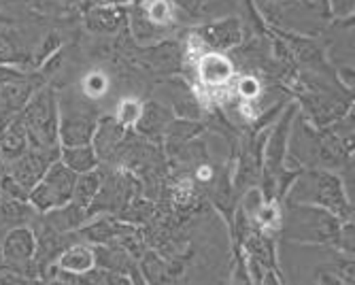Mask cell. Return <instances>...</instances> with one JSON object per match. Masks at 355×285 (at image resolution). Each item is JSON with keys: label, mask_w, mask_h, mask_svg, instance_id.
Here are the masks:
<instances>
[{"label": "cell", "mask_w": 355, "mask_h": 285, "mask_svg": "<svg viewBox=\"0 0 355 285\" xmlns=\"http://www.w3.org/2000/svg\"><path fill=\"white\" fill-rule=\"evenodd\" d=\"M202 132V123L200 121H191V119H173L168 123V128L164 132V139L168 145H187L191 139Z\"/></svg>", "instance_id": "obj_19"}, {"label": "cell", "mask_w": 355, "mask_h": 285, "mask_svg": "<svg viewBox=\"0 0 355 285\" xmlns=\"http://www.w3.org/2000/svg\"><path fill=\"white\" fill-rule=\"evenodd\" d=\"M60 162L71 169L75 175L89 173L98 169V155L92 145H77V147H60Z\"/></svg>", "instance_id": "obj_17"}, {"label": "cell", "mask_w": 355, "mask_h": 285, "mask_svg": "<svg viewBox=\"0 0 355 285\" xmlns=\"http://www.w3.org/2000/svg\"><path fill=\"white\" fill-rule=\"evenodd\" d=\"M145 13L159 28L168 26V21H171V5L166 3V0H153V3L145 9Z\"/></svg>", "instance_id": "obj_25"}, {"label": "cell", "mask_w": 355, "mask_h": 285, "mask_svg": "<svg viewBox=\"0 0 355 285\" xmlns=\"http://www.w3.org/2000/svg\"><path fill=\"white\" fill-rule=\"evenodd\" d=\"M55 160H60V149H55V151L28 149L21 157L13 160L3 173L11 175L26 189V192H30V189L43 179V175L49 169V164L55 162Z\"/></svg>", "instance_id": "obj_8"}, {"label": "cell", "mask_w": 355, "mask_h": 285, "mask_svg": "<svg viewBox=\"0 0 355 285\" xmlns=\"http://www.w3.org/2000/svg\"><path fill=\"white\" fill-rule=\"evenodd\" d=\"M77 175L64 166L60 160L51 162L43 179L28 192V205L37 213H47L71 202Z\"/></svg>", "instance_id": "obj_4"}, {"label": "cell", "mask_w": 355, "mask_h": 285, "mask_svg": "<svg viewBox=\"0 0 355 285\" xmlns=\"http://www.w3.org/2000/svg\"><path fill=\"white\" fill-rule=\"evenodd\" d=\"M17 115L28 135V149H39V151L60 149V141H58L60 103L51 87L37 89L28 101V105Z\"/></svg>", "instance_id": "obj_3"}, {"label": "cell", "mask_w": 355, "mask_h": 285, "mask_svg": "<svg viewBox=\"0 0 355 285\" xmlns=\"http://www.w3.org/2000/svg\"><path fill=\"white\" fill-rule=\"evenodd\" d=\"M283 200L285 205H313L332 213L340 221H353V202L345 192L343 179L332 171H302Z\"/></svg>", "instance_id": "obj_1"}, {"label": "cell", "mask_w": 355, "mask_h": 285, "mask_svg": "<svg viewBox=\"0 0 355 285\" xmlns=\"http://www.w3.org/2000/svg\"><path fill=\"white\" fill-rule=\"evenodd\" d=\"M196 73L202 83L217 87V85L228 83L234 77V64H232V60L225 58L223 53L207 51L196 62Z\"/></svg>", "instance_id": "obj_11"}, {"label": "cell", "mask_w": 355, "mask_h": 285, "mask_svg": "<svg viewBox=\"0 0 355 285\" xmlns=\"http://www.w3.org/2000/svg\"><path fill=\"white\" fill-rule=\"evenodd\" d=\"M103 281L105 285H132L130 275L117 273V270H103Z\"/></svg>", "instance_id": "obj_30"}, {"label": "cell", "mask_w": 355, "mask_h": 285, "mask_svg": "<svg viewBox=\"0 0 355 285\" xmlns=\"http://www.w3.org/2000/svg\"><path fill=\"white\" fill-rule=\"evenodd\" d=\"M94 260L96 268L101 270H117V273H128L137 260L128 251H123L119 245L109 243V245H94Z\"/></svg>", "instance_id": "obj_16"}, {"label": "cell", "mask_w": 355, "mask_h": 285, "mask_svg": "<svg viewBox=\"0 0 355 285\" xmlns=\"http://www.w3.org/2000/svg\"><path fill=\"white\" fill-rule=\"evenodd\" d=\"M141 111H143V105L137 101V98H125L119 103L117 107V113H115V121L119 126H123L125 130H130L137 126L139 117H141Z\"/></svg>", "instance_id": "obj_22"}, {"label": "cell", "mask_w": 355, "mask_h": 285, "mask_svg": "<svg viewBox=\"0 0 355 285\" xmlns=\"http://www.w3.org/2000/svg\"><path fill=\"white\" fill-rule=\"evenodd\" d=\"M109 89V79L103 73H89L83 79V92L89 98H101L105 96V92Z\"/></svg>", "instance_id": "obj_23"}, {"label": "cell", "mask_w": 355, "mask_h": 285, "mask_svg": "<svg viewBox=\"0 0 355 285\" xmlns=\"http://www.w3.org/2000/svg\"><path fill=\"white\" fill-rule=\"evenodd\" d=\"M96 115L85 109H64L60 107V128L58 141L60 147H77V145H92L96 132Z\"/></svg>", "instance_id": "obj_7"}, {"label": "cell", "mask_w": 355, "mask_h": 285, "mask_svg": "<svg viewBox=\"0 0 355 285\" xmlns=\"http://www.w3.org/2000/svg\"><path fill=\"white\" fill-rule=\"evenodd\" d=\"M338 81L343 83V87L347 92H353V69L351 67L338 69Z\"/></svg>", "instance_id": "obj_32"}, {"label": "cell", "mask_w": 355, "mask_h": 285, "mask_svg": "<svg viewBox=\"0 0 355 285\" xmlns=\"http://www.w3.org/2000/svg\"><path fill=\"white\" fill-rule=\"evenodd\" d=\"M43 285H69V283H64V281H60V279H49V281H45Z\"/></svg>", "instance_id": "obj_35"}, {"label": "cell", "mask_w": 355, "mask_h": 285, "mask_svg": "<svg viewBox=\"0 0 355 285\" xmlns=\"http://www.w3.org/2000/svg\"><path fill=\"white\" fill-rule=\"evenodd\" d=\"M105 177L107 175L101 169H94L89 173L77 175L71 202H75V205H79L83 209H89V205L96 200V196H98V192H101V187L105 183Z\"/></svg>", "instance_id": "obj_18"}, {"label": "cell", "mask_w": 355, "mask_h": 285, "mask_svg": "<svg viewBox=\"0 0 355 285\" xmlns=\"http://www.w3.org/2000/svg\"><path fill=\"white\" fill-rule=\"evenodd\" d=\"M355 0H330V15L336 19H345L353 15Z\"/></svg>", "instance_id": "obj_28"}, {"label": "cell", "mask_w": 355, "mask_h": 285, "mask_svg": "<svg viewBox=\"0 0 355 285\" xmlns=\"http://www.w3.org/2000/svg\"><path fill=\"white\" fill-rule=\"evenodd\" d=\"M300 3L304 5V9L317 15H324V17L330 15V0H300Z\"/></svg>", "instance_id": "obj_31"}, {"label": "cell", "mask_w": 355, "mask_h": 285, "mask_svg": "<svg viewBox=\"0 0 355 285\" xmlns=\"http://www.w3.org/2000/svg\"><path fill=\"white\" fill-rule=\"evenodd\" d=\"M292 47H294V53L298 55V60L304 62V64H317L321 60V51L313 41L296 39V41H292Z\"/></svg>", "instance_id": "obj_24"}, {"label": "cell", "mask_w": 355, "mask_h": 285, "mask_svg": "<svg viewBox=\"0 0 355 285\" xmlns=\"http://www.w3.org/2000/svg\"><path fill=\"white\" fill-rule=\"evenodd\" d=\"M296 117V105H289L287 111L275 121L270 132L266 135V143L262 149V175L264 179H275L285 169V157H287V139L289 128Z\"/></svg>", "instance_id": "obj_6"}, {"label": "cell", "mask_w": 355, "mask_h": 285, "mask_svg": "<svg viewBox=\"0 0 355 285\" xmlns=\"http://www.w3.org/2000/svg\"><path fill=\"white\" fill-rule=\"evenodd\" d=\"M198 0H179V5H183L185 9H191V5H196Z\"/></svg>", "instance_id": "obj_34"}, {"label": "cell", "mask_w": 355, "mask_h": 285, "mask_svg": "<svg viewBox=\"0 0 355 285\" xmlns=\"http://www.w3.org/2000/svg\"><path fill=\"white\" fill-rule=\"evenodd\" d=\"M173 119H175V115L166 107L151 101V103L143 105L141 117L135 128L141 137H145L149 141H159V139H164V132Z\"/></svg>", "instance_id": "obj_12"}, {"label": "cell", "mask_w": 355, "mask_h": 285, "mask_svg": "<svg viewBox=\"0 0 355 285\" xmlns=\"http://www.w3.org/2000/svg\"><path fill=\"white\" fill-rule=\"evenodd\" d=\"M26 151H28V135H26V128L19 115H15L13 119L5 123L3 137H0V173H3L13 160L21 157Z\"/></svg>", "instance_id": "obj_10"}, {"label": "cell", "mask_w": 355, "mask_h": 285, "mask_svg": "<svg viewBox=\"0 0 355 285\" xmlns=\"http://www.w3.org/2000/svg\"><path fill=\"white\" fill-rule=\"evenodd\" d=\"M130 28H132L135 39L141 41V43H145V41H147V43H149V41H155V39L159 37V33H164V28L155 26V24L147 17V13H145L143 7H137V9L132 11Z\"/></svg>", "instance_id": "obj_20"}, {"label": "cell", "mask_w": 355, "mask_h": 285, "mask_svg": "<svg viewBox=\"0 0 355 285\" xmlns=\"http://www.w3.org/2000/svg\"><path fill=\"white\" fill-rule=\"evenodd\" d=\"M35 253L37 234L32 230V226H15L0 243V266L32 279H41L39 268L35 264Z\"/></svg>", "instance_id": "obj_5"}, {"label": "cell", "mask_w": 355, "mask_h": 285, "mask_svg": "<svg viewBox=\"0 0 355 285\" xmlns=\"http://www.w3.org/2000/svg\"><path fill=\"white\" fill-rule=\"evenodd\" d=\"M343 221L332 213L313 205H285L281 217V234L287 241L336 247Z\"/></svg>", "instance_id": "obj_2"}, {"label": "cell", "mask_w": 355, "mask_h": 285, "mask_svg": "<svg viewBox=\"0 0 355 285\" xmlns=\"http://www.w3.org/2000/svg\"><path fill=\"white\" fill-rule=\"evenodd\" d=\"M53 268L62 270V273H73V275H81V273H87V270L96 268L94 247L87 245V243H79V241L69 245L58 256Z\"/></svg>", "instance_id": "obj_13"}, {"label": "cell", "mask_w": 355, "mask_h": 285, "mask_svg": "<svg viewBox=\"0 0 355 285\" xmlns=\"http://www.w3.org/2000/svg\"><path fill=\"white\" fill-rule=\"evenodd\" d=\"M19 60V51L13 41L0 37V67H9L11 62Z\"/></svg>", "instance_id": "obj_27"}, {"label": "cell", "mask_w": 355, "mask_h": 285, "mask_svg": "<svg viewBox=\"0 0 355 285\" xmlns=\"http://www.w3.org/2000/svg\"><path fill=\"white\" fill-rule=\"evenodd\" d=\"M198 39L209 51H228L232 47H239L243 41V26L236 17H225L211 21L202 28H198Z\"/></svg>", "instance_id": "obj_9"}, {"label": "cell", "mask_w": 355, "mask_h": 285, "mask_svg": "<svg viewBox=\"0 0 355 285\" xmlns=\"http://www.w3.org/2000/svg\"><path fill=\"white\" fill-rule=\"evenodd\" d=\"M311 285H317V283H311Z\"/></svg>", "instance_id": "obj_36"}, {"label": "cell", "mask_w": 355, "mask_h": 285, "mask_svg": "<svg viewBox=\"0 0 355 285\" xmlns=\"http://www.w3.org/2000/svg\"><path fill=\"white\" fill-rule=\"evenodd\" d=\"M317 285H351L345 279H340L332 266H321L317 270Z\"/></svg>", "instance_id": "obj_29"}, {"label": "cell", "mask_w": 355, "mask_h": 285, "mask_svg": "<svg viewBox=\"0 0 355 285\" xmlns=\"http://www.w3.org/2000/svg\"><path fill=\"white\" fill-rule=\"evenodd\" d=\"M128 275H130V281H132V285H151L149 281H147V277H145V273L141 270V266H139V262L128 270Z\"/></svg>", "instance_id": "obj_33"}, {"label": "cell", "mask_w": 355, "mask_h": 285, "mask_svg": "<svg viewBox=\"0 0 355 285\" xmlns=\"http://www.w3.org/2000/svg\"><path fill=\"white\" fill-rule=\"evenodd\" d=\"M236 92L241 94V96H243L245 101H255L257 96H260L262 85H260V81H257L255 77L245 75V77H241V79H239Z\"/></svg>", "instance_id": "obj_26"}, {"label": "cell", "mask_w": 355, "mask_h": 285, "mask_svg": "<svg viewBox=\"0 0 355 285\" xmlns=\"http://www.w3.org/2000/svg\"><path fill=\"white\" fill-rule=\"evenodd\" d=\"M125 135H128V130L115 121V117H107L96 126L92 147H94L96 155H98V160H107V157H111L115 153V149L123 143Z\"/></svg>", "instance_id": "obj_14"}, {"label": "cell", "mask_w": 355, "mask_h": 285, "mask_svg": "<svg viewBox=\"0 0 355 285\" xmlns=\"http://www.w3.org/2000/svg\"><path fill=\"white\" fill-rule=\"evenodd\" d=\"M89 28L98 30V33H113L121 24V11L117 9H96L87 15Z\"/></svg>", "instance_id": "obj_21"}, {"label": "cell", "mask_w": 355, "mask_h": 285, "mask_svg": "<svg viewBox=\"0 0 355 285\" xmlns=\"http://www.w3.org/2000/svg\"><path fill=\"white\" fill-rule=\"evenodd\" d=\"M87 219H89L87 209H83V207H79L75 202H67L64 207H58L53 211L43 213V221H45V224H49L53 230H58L62 234L77 232Z\"/></svg>", "instance_id": "obj_15"}]
</instances>
